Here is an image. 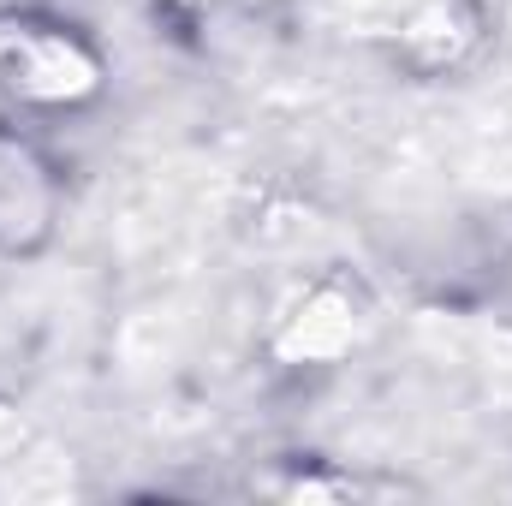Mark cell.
I'll list each match as a JSON object with an SVG mask.
<instances>
[{"label":"cell","instance_id":"cell-1","mask_svg":"<svg viewBox=\"0 0 512 506\" xmlns=\"http://www.w3.org/2000/svg\"><path fill=\"white\" fill-rule=\"evenodd\" d=\"M60 209L54 167L36 155V143L0 131V251H30L48 239Z\"/></svg>","mask_w":512,"mask_h":506}]
</instances>
